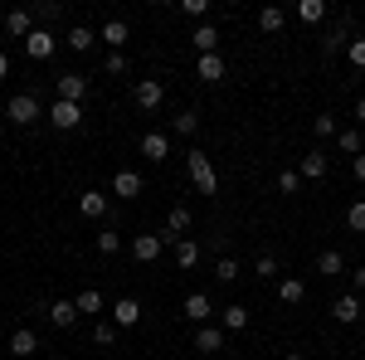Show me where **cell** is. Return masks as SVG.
<instances>
[{
    "label": "cell",
    "mask_w": 365,
    "mask_h": 360,
    "mask_svg": "<svg viewBox=\"0 0 365 360\" xmlns=\"http://www.w3.org/2000/svg\"><path fill=\"white\" fill-rule=\"evenodd\" d=\"M185 170H190V185L200 195H220V170L205 151H185Z\"/></svg>",
    "instance_id": "6da1fadb"
},
{
    "label": "cell",
    "mask_w": 365,
    "mask_h": 360,
    "mask_svg": "<svg viewBox=\"0 0 365 360\" xmlns=\"http://www.w3.org/2000/svg\"><path fill=\"white\" fill-rule=\"evenodd\" d=\"M5 117H10L15 127H29V122H39V98H34V93H15V98L5 103Z\"/></svg>",
    "instance_id": "7a4b0ae2"
},
{
    "label": "cell",
    "mask_w": 365,
    "mask_h": 360,
    "mask_svg": "<svg viewBox=\"0 0 365 360\" xmlns=\"http://www.w3.org/2000/svg\"><path fill=\"white\" fill-rule=\"evenodd\" d=\"M132 103H137L141 112H156L161 103H166V83H161V78H137V88H132Z\"/></svg>",
    "instance_id": "3957f363"
},
{
    "label": "cell",
    "mask_w": 365,
    "mask_h": 360,
    "mask_svg": "<svg viewBox=\"0 0 365 360\" xmlns=\"http://www.w3.org/2000/svg\"><path fill=\"white\" fill-rule=\"evenodd\" d=\"M49 122H54L58 132H73V127H83V103H58L49 108Z\"/></svg>",
    "instance_id": "277c9868"
},
{
    "label": "cell",
    "mask_w": 365,
    "mask_h": 360,
    "mask_svg": "<svg viewBox=\"0 0 365 360\" xmlns=\"http://www.w3.org/2000/svg\"><path fill=\"white\" fill-rule=\"evenodd\" d=\"M54 98H58V103H83V98H88V78H83V73H58Z\"/></svg>",
    "instance_id": "5b68a950"
},
{
    "label": "cell",
    "mask_w": 365,
    "mask_h": 360,
    "mask_svg": "<svg viewBox=\"0 0 365 360\" xmlns=\"http://www.w3.org/2000/svg\"><path fill=\"white\" fill-rule=\"evenodd\" d=\"M54 44H58V39H54V29H44V25H39V29H34V34L25 39V54L34 58V63H44V58H54Z\"/></svg>",
    "instance_id": "8992f818"
},
{
    "label": "cell",
    "mask_w": 365,
    "mask_h": 360,
    "mask_svg": "<svg viewBox=\"0 0 365 360\" xmlns=\"http://www.w3.org/2000/svg\"><path fill=\"white\" fill-rule=\"evenodd\" d=\"M331 317H336L341 326H351V322H361V317H365V302L356 297V292H341L336 302H331Z\"/></svg>",
    "instance_id": "52a82bcc"
},
{
    "label": "cell",
    "mask_w": 365,
    "mask_h": 360,
    "mask_svg": "<svg viewBox=\"0 0 365 360\" xmlns=\"http://www.w3.org/2000/svg\"><path fill=\"white\" fill-rule=\"evenodd\" d=\"M161 249H166L161 234H137V239H132V258H137V263H156Z\"/></svg>",
    "instance_id": "ba28073f"
},
{
    "label": "cell",
    "mask_w": 365,
    "mask_h": 360,
    "mask_svg": "<svg viewBox=\"0 0 365 360\" xmlns=\"http://www.w3.org/2000/svg\"><path fill=\"white\" fill-rule=\"evenodd\" d=\"M34 29H39L34 10H10V15H5V34H15V39H29Z\"/></svg>",
    "instance_id": "9c48e42d"
},
{
    "label": "cell",
    "mask_w": 365,
    "mask_h": 360,
    "mask_svg": "<svg viewBox=\"0 0 365 360\" xmlns=\"http://www.w3.org/2000/svg\"><path fill=\"white\" fill-rule=\"evenodd\" d=\"M141 190H146V180H141L137 170H117L113 175V195H122V200H137Z\"/></svg>",
    "instance_id": "30bf717a"
},
{
    "label": "cell",
    "mask_w": 365,
    "mask_h": 360,
    "mask_svg": "<svg viewBox=\"0 0 365 360\" xmlns=\"http://www.w3.org/2000/svg\"><path fill=\"white\" fill-rule=\"evenodd\" d=\"M141 322V302L137 297H117L113 302V326H137Z\"/></svg>",
    "instance_id": "8fae6325"
},
{
    "label": "cell",
    "mask_w": 365,
    "mask_h": 360,
    "mask_svg": "<svg viewBox=\"0 0 365 360\" xmlns=\"http://www.w3.org/2000/svg\"><path fill=\"white\" fill-rule=\"evenodd\" d=\"M141 156H146V161H166L170 156V137L166 132H146V137H141Z\"/></svg>",
    "instance_id": "7c38bea8"
},
{
    "label": "cell",
    "mask_w": 365,
    "mask_h": 360,
    "mask_svg": "<svg viewBox=\"0 0 365 360\" xmlns=\"http://www.w3.org/2000/svg\"><path fill=\"white\" fill-rule=\"evenodd\" d=\"M98 39H103V44H108V49H113V54H122V44H127V39H132V29H127V20H108V25H103V34H98Z\"/></svg>",
    "instance_id": "4fadbf2b"
},
{
    "label": "cell",
    "mask_w": 365,
    "mask_h": 360,
    "mask_svg": "<svg viewBox=\"0 0 365 360\" xmlns=\"http://www.w3.org/2000/svg\"><path fill=\"white\" fill-rule=\"evenodd\" d=\"M185 317H190L195 326H210V317H215L210 297H205V292H190V297H185Z\"/></svg>",
    "instance_id": "5bb4252c"
},
{
    "label": "cell",
    "mask_w": 365,
    "mask_h": 360,
    "mask_svg": "<svg viewBox=\"0 0 365 360\" xmlns=\"http://www.w3.org/2000/svg\"><path fill=\"white\" fill-rule=\"evenodd\" d=\"M10 351H15V360L34 356V351H39V336L29 331V326H15V331H10Z\"/></svg>",
    "instance_id": "9a60e30c"
},
{
    "label": "cell",
    "mask_w": 365,
    "mask_h": 360,
    "mask_svg": "<svg viewBox=\"0 0 365 360\" xmlns=\"http://www.w3.org/2000/svg\"><path fill=\"white\" fill-rule=\"evenodd\" d=\"M278 297H282V307L307 302V282L302 277H278Z\"/></svg>",
    "instance_id": "2e32d148"
},
{
    "label": "cell",
    "mask_w": 365,
    "mask_h": 360,
    "mask_svg": "<svg viewBox=\"0 0 365 360\" xmlns=\"http://www.w3.org/2000/svg\"><path fill=\"white\" fill-rule=\"evenodd\" d=\"M195 78H205V83H220V78H225V58H220V54H200V58H195Z\"/></svg>",
    "instance_id": "e0dca14e"
},
{
    "label": "cell",
    "mask_w": 365,
    "mask_h": 360,
    "mask_svg": "<svg viewBox=\"0 0 365 360\" xmlns=\"http://www.w3.org/2000/svg\"><path fill=\"white\" fill-rule=\"evenodd\" d=\"M78 215H83V220H103V215H108V195L83 190L78 195Z\"/></svg>",
    "instance_id": "ac0fdd59"
},
{
    "label": "cell",
    "mask_w": 365,
    "mask_h": 360,
    "mask_svg": "<svg viewBox=\"0 0 365 360\" xmlns=\"http://www.w3.org/2000/svg\"><path fill=\"white\" fill-rule=\"evenodd\" d=\"M220 346H225V326H215V322H210V326H200V331H195V351L215 356Z\"/></svg>",
    "instance_id": "d6986e66"
},
{
    "label": "cell",
    "mask_w": 365,
    "mask_h": 360,
    "mask_svg": "<svg viewBox=\"0 0 365 360\" xmlns=\"http://www.w3.org/2000/svg\"><path fill=\"white\" fill-rule=\"evenodd\" d=\"M73 307H78V317H98V312H108V302H103L98 287H83V292L73 297Z\"/></svg>",
    "instance_id": "ffe728a7"
},
{
    "label": "cell",
    "mask_w": 365,
    "mask_h": 360,
    "mask_svg": "<svg viewBox=\"0 0 365 360\" xmlns=\"http://www.w3.org/2000/svg\"><path fill=\"white\" fill-rule=\"evenodd\" d=\"M190 220H195V215H190L185 205H170V215H166V234H161V239H175V234H185V229H190Z\"/></svg>",
    "instance_id": "44dd1931"
},
{
    "label": "cell",
    "mask_w": 365,
    "mask_h": 360,
    "mask_svg": "<svg viewBox=\"0 0 365 360\" xmlns=\"http://www.w3.org/2000/svg\"><path fill=\"white\" fill-rule=\"evenodd\" d=\"M327 166H331V161H327V151H307V156H302V180H322V175H327Z\"/></svg>",
    "instance_id": "7402d4cb"
},
{
    "label": "cell",
    "mask_w": 365,
    "mask_h": 360,
    "mask_svg": "<svg viewBox=\"0 0 365 360\" xmlns=\"http://www.w3.org/2000/svg\"><path fill=\"white\" fill-rule=\"evenodd\" d=\"M190 44H195L200 54H220V34H215V25H200L195 34H190Z\"/></svg>",
    "instance_id": "603a6c76"
},
{
    "label": "cell",
    "mask_w": 365,
    "mask_h": 360,
    "mask_svg": "<svg viewBox=\"0 0 365 360\" xmlns=\"http://www.w3.org/2000/svg\"><path fill=\"white\" fill-rule=\"evenodd\" d=\"M200 263V244L195 239H175V268H195Z\"/></svg>",
    "instance_id": "cb8c5ba5"
},
{
    "label": "cell",
    "mask_w": 365,
    "mask_h": 360,
    "mask_svg": "<svg viewBox=\"0 0 365 360\" xmlns=\"http://www.w3.org/2000/svg\"><path fill=\"white\" fill-rule=\"evenodd\" d=\"M220 326H225V331H244V326H249V307H225V317H220Z\"/></svg>",
    "instance_id": "d4e9b609"
},
{
    "label": "cell",
    "mask_w": 365,
    "mask_h": 360,
    "mask_svg": "<svg viewBox=\"0 0 365 360\" xmlns=\"http://www.w3.org/2000/svg\"><path fill=\"white\" fill-rule=\"evenodd\" d=\"M346 44H351V34H346V29H331V34L322 39V58H336V54H346Z\"/></svg>",
    "instance_id": "484cf974"
},
{
    "label": "cell",
    "mask_w": 365,
    "mask_h": 360,
    "mask_svg": "<svg viewBox=\"0 0 365 360\" xmlns=\"http://www.w3.org/2000/svg\"><path fill=\"white\" fill-rule=\"evenodd\" d=\"M282 25H287V15H282L278 5H268V10H258V29H263V34H278Z\"/></svg>",
    "instance_id": "4316f807"
},
{
    "label": "cell",
    "mask_w": 365,
    "mask_h": 360,
    "mask_svg": "<svg viewBox=\"0 0 365 360\" xmlns=\"http://www.w3.org/2000/svg\"><path fill=\"white\" fill-rule=\"evenodd\" d=\"M317 273H327V277L346 273V258H341V249H327V253H322V258H317Z\"/></svg>",
    "instance_id": "83f0119b"
},
{
    "label": "cell",
    "mask_w": 365,
    "mask_h": 360,
    "mask_svg": "<svg viewBox=\"0 0 365 360\" xmlns=\"http://www.w3.org/2000/svg\"><path fill=\"white\" fill-rule=\"evenodd\" d=\"M297 20H302V25H322V20H327V5H322V0H302V5H297Z\"/></svg>",
    "instance_id": "f1b7e54d"
},
{
    "label": "cell",
    "mask_w": 365,
    "mask_h": 360,
    "mask_svg": "<svg viewBox=\"0 0 365 360\" xmlns=\"http://www.w3.org/2000/svg\"><path fill=\"white\" fill-rule=\"evenodd\" d=\"M63 39H68V49H78V54H88V49H93V29H88V25H73Z\"/></svg>",
    "instance_id": "f546056e"
},
{
    "label": "cell",
    "mask_w": 365,
    "mask_h": 360,
    "mask_svg": "<svg viewBox=\"0 0 365 360\" xmlns=\"http://www.w3.org/2000/svg\"><path fill=\"white\" fill-rule=\"evenodd\" d=\"M49 322H54V326H73V322H78V307L73 302H54L49 307Z\"/></svg>",
    "instance_id": "4dcf8cb0"
},
{
    "label": "cell",
    "mask_w": 365,
    "mask_h": 360,
    "mask_svg": "<svg viewBox=\"0 0 365 360\" xmlns=\"http://www.w3.org/2000/svg\"><path fill=\"white\" fill-rule=\"evenodd\" d=\"M170 132H175V137H195L200 132V112H180V117L170 122Z\"/></svg>",
    "instance_id": "1f68e13d"
},
{
    "label": "cell",
    "mask_w": 365,
    "mask_h": 360,
    "mask_svg": "<svg viewBox=\"0 0 365 360\" xmlns=\"http://www.w3.org/2000/svg\"><path fill=\"white\" fill-rule=\"evenodd\" d=\"M253 277L273 282V277H278V258H273V253H258V263H253Z\"/></svg>",
    "instance_id": "d6a6232c"
},
{
    "label": "cell",
    "mask_w": 365,
    "mask_h": 360,
    "mask_svg": "<svg viewBox=\"0 0 365 360\" xmlns=\"http://www.w3.org/2000/svg\"><path fill=\"white\" fill-rule=\"evenodd\" d=\"M336 146L356 161V156H361V132H356V127H351V132H336Z\"/></svg>",
    "instance_id": "836d02e7"
},
{
    "label": "cell",
    "mask_w": 365,
    "mask_h": 360,
    "mask_svg": "<svg viewBox=\"0 0 365 360\" xmlns=\"http://www.w3.org/2000/svg\"><path fill=\"white\" fill-rule=\"evenodd\" d=\"M93 341H98V346L108 351V346L117 341V326H113V322H93Z\"/></svg>",
    "instance_id": "e575fe53"
},
{
    "label": "cell",
    "mask_w": 365,
    "mask_h": 360,
    "mask_svg": "<svg viewBox=\"0 0 365 360\" xmlns=\"http://www.w3.org/2000/svg\"><path fill=\"white\" fill-rule=\"evenodd\" d=\"M117 249H122V234H117V229H103V234H98V253H108V258H113Z\"/></svg>",
    "instance_id": "d590c367"
},
{
    "label": "cell",
    "mask_w": 365,
    "mask_h": 360,
    "mask_svg": "<svg viewBox=\"0 0 365 360\" xmlns=\"http://www.w3.org/2000/svg\"><path fill=\"white\" fill-rule=\"evenodd\" d=\"M278 190L282 195H297V190H302V170H282V175H278Z\"/></svg>",
    "instance_id": "8d00e7d4"
},
{
    "label": "cell",
    "mask_w": 365,
    "mask_h": 360,
    "mask_svg": "<svg viewBox=\"0 0 365 360\" xmlns=\"http://www.w3.org/2000/svg\"><path fill=\"white\" fill-rule=\"evenodd\" d=\"M312 132H317L322 141H327V137H336V117H331V112H322V117L312 122Z\"/></svg>",
    "instance_id": "74e56055"
},
{
    "label": "cell",
    "mask_w": 365,
    "mask_h": 360,
    "mask_svg": "<svg viewBox=\"0 0 365 360\" xmlns=\"http://www.w3.org/2000/svg\"><path fill=\"white\" fill-rule=\"evenodd\" d=\"M215 277H220V282H239V263H234V258H220V263H215Z\"/></svg>",
    "instance_id": "f35d334b"
},
{
    "label": "cell",
    "mask_w": 365,
    "mask_h": 360,
    "mask_svg": "<svg viewBox=\"0 0 365 360\" xmlns=\"http://www.w3.org/2000/svg\"><path fill=\"white\" fill-rule=\"evenodd\" d=\"M346 224H351L356 234H365V200H356V205L346 210Z\"/></svg>",
    "instance_id": "ab89813d"
},
{
    "label": "cell",
    "mask_w": 365,
    "mask_h": 360,
    "mask_svg": "<svg viewBox=\"0 0 365 360\" xmlns=\"http://www.w3.org/2000/svg\"><path fill=\"white\" fill-rule=\"evenodd\" d=\"M346 58H351L356 68H365V34H356V39L346 44Z\"/></svg>",
    "instance_id": "60d3db41"
},
{
    "label": "cell",
    "mask_w": 365,
    "mask_h": 360,
    "mask_svg": "<svg viewBox=\"0 0 365 360\" xmlns=\"http://www.w3.org/2000/svg\"><path fill=\"white\" fill-rule=\"evenodd\" d=\"M180 10H185V15H195V20H205V15H210V0H185Z\"/></svg>",
    "instance_id": "b9f144b4"
},
{
    "label": "cell",
    "mask_w": 365,
    "mask_h": 360,
    "mask_svg": "<svg viewBox=\"0 0 365 360\" xmlns=\"http://www.w3.org/2000/svg\"><path fill=\"white\" fill-rule=\"evenodd\" d=\"M103 68H108V73H127V58H122V54H108V58H103Z\"/></svg>",
    "instance_id": "7bdbcfd3"
},
{
    "label": "cell",
    "mask_w": 365,
    "mask_h": 360,
    "mask_svg": "<svg viewBox=\"0 0 365 360\" xmlns=\"http://www.w3.org/2000/svg\"><path fill=\"white\" fill-rule=\"evenodd\" d=\"M351 292H356V297H365V268H356V273H351Z\"/></svg>",
    "instance_id": "ee69618b"
},
{
    "label": "cell",
    "mask_w": 365,
    "mask_h": 360,
    "mask_svg": "<svg viewBox=\"0 0 365 360\" xmlns=\"http://www.w3.org/2000/svg\"><path fill=\"white\" fill-rule=\"evenodd\" d=\"M351 175H356V180H361V185H365V151H361V156H356V161H351Z\"/></svg>",
    "instance_id": "f6af8a7d"
},
{
    "label": "cell",
    "mask_w": 365,
    "mask_h": 360,
    "mask_svg": "<svg viewBox=\"0 0 365 360\" xmlns=\"http://www.w3.org/2000/svg\"><path fill=\"white\" fill-rule=\"evenodd\" d=\"M356 122H361V127H365V98H361V103H356Z\"/></svg>",
    "instance_id": "bcb514c9"
},
{
    "label": "cell",
    "mask_w": 365,
    "mask_h": 360,
    "mask_svg": "<svg viewBox=\"0 0 365 360\" xmlns=\"http://www.w3.org/2000/svg\"><path fill=\"white\" fill-rule=\"evenodd\" d=\"M5 73H10V58H5V54H0V78H5Z\"/></svg>",
    "instance_id": "7dc6e473"
},
{
    "label": "cell",
    "mask_w": 365,
    "mask_h": 360,
    "mask_svg": "<svg viewBox=\"0 0 365 360\" xmlns=\"http://www.w3.org/2000/svg\"><path fill=\"white\" fill-rule=\"evenodd\" d=\"M282 360H302V356H297V351H287V356H282Z\"/></svg>",
    "instance_id": "c3c4849f"
}]
</instances>
